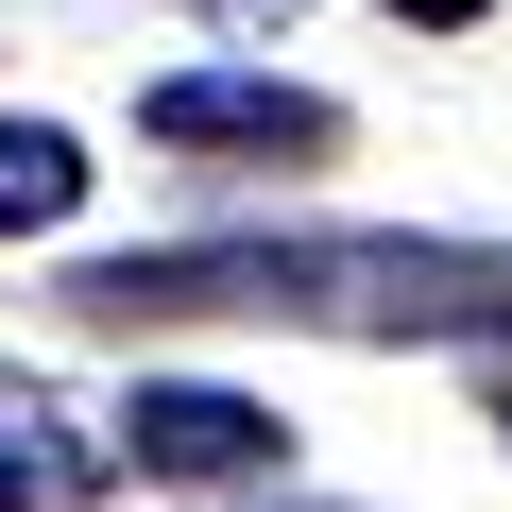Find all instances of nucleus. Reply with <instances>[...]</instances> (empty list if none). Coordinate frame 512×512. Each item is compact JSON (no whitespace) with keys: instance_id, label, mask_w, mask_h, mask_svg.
<instances>
[{"instance_id":"1","label":"nucleus","mask_w":512,"mask_h":512,"mask_svg":"<svg viewBox=\"0 0 512 512\" xmlns=\"http://www.w3.org/2000/svg\"><path fill=\"white\" fill-rule=\"evenodd\" d=\"M86 325H342V342H461L512 325V256L478 239H171V256H103L69 274Z\"/></svg>"},{"instance_id":"2","label":"nucleus","mask_w":512,"mask_h":512,"mask_svg":"<svg viewBox=\"0 0 512 512\" xmlns=\"http://www.w3.org/2000/svg\"><path fill=\"white\" fill-rule=\"evenodd\" d=\"M137 137H171V154H325L342 103L274 86V69H171V86H137Z\"/></svg>"},{"instance_id":"3","label":"nucleus","mask_w":512,"mask_h":512,"mask_svg":"<svg viewBox=\"0 0 512 512\" xmlns=\"http://www.w3.org/2000/svg\"><path fill=\"white\" fill-rule=\"evenodd\" d=\"M120 444H137V478H256L291 427L256 410V393H188V376H154V393L120 410Z\"/></svg>"},{"instance_id":"4","label":"nucleus","mask_w":512,"mask_h":512,"mask_svg":"<svg viewBox=\"0 0 512 512\" xmlns=\"http://www.w3.org/2000/svg\"><path fill=\"white\" fill-rule=\"evenodd\" d=\"M120 478V444L86 427V410H52V393H0V512H86Z\"/></svg>"},{"instance_id":"5","label":"nucleus","mask_w":512,"mask_h":512,"mask_svg":"<svg viewBox=\"0 0 512 512\" xmlns=\"http://www.w3.org/2000/svg\"><path fill=\"white\" fill-rule=\"evenodd\" d=\"M69 205H86V137L69 120H0V239H35Z\"/></svg>"},{"instance_id":"6","label":"nucleus","mask_w":512,"mask_h":512,"mask_svg":"<svg viewBox=\"0 0 512 512\" xmlns=\"http://www.w3.org/2000/svg\"><path fill=\"white\" fill-rule=\"evenodd\" d=\"M393 18H410V35H461V18H495V0H393Z\"/></svg>"},{"instance_id":"7","label":"nucleus","mask_w":512,"mask_h":512,"mask_svg":"<svg viewBox=\"0 0 512 512\" xmlns=\"http://www.w3.org/2000/svg\"><path fill=\"white\" fill-rule=\"evenodd\" d=\"M222 18H291V0H222Z\"/></svg>"},{"instance_id":"8","label":"nucleus","mask_w":512,"mask_h":512,"mask_svg":"<svg viewBox=\"0 0 512 512\" xmlns=\"http://www.w3.org/2000/svg\"><path fill=\"white\" fill-rule=\"evenodd\" d=\"M495 427H512V376H495Z\"/></svg>"}]
</instances>
